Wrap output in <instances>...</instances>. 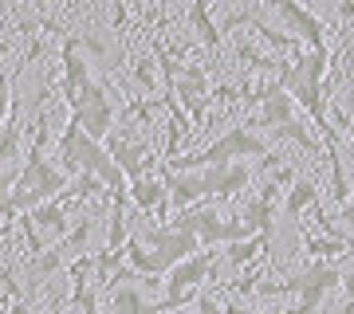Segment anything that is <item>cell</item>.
<instances>
[{
    "instance_id": "cell-17",
    "label": "cell",
    "mask_w": 354,
    "mask_h": 314,
    "mask_svg": "<svg viewBox=\"0 0 354 314\" xmlns=\"http://www.w3.org/2000/svg\"><path fill=\"white\" fill-rule=\"evenodd\" d=\"M299 244H304V251L311 255V259H335V255H346V251H351V244H346V239L319 236V232H311V228H304V232H299Z\"/></svg>"
},
{
    "instance_id": "cell-5",
    "label": "cell",
    "mask_w": 354,
    "mask_h": 314,
    "mask_svg": "<svg viewBox=\"0 0 354 314\" xmlns=\"http://www.w3.org/2000/svg\"><path fill=\"white\" fill-rule=\"evenodd\" d=\"M272 146L264 138H256L248 126H232L228 134L205 146L201 153H189V157H169L165 169H205V165H228V161H241V157H268Z\"/></svg>"
},
{
    "instance_id": "cell-10",
    "label": "cell",
    "mask_w": 354,
    "mask_h": 314,
    "mask_svg": "<svg viewBox=\"0 0 354 314\" xmlns=\"http://www.w3.org/2000/svg\"><path fill=\"white\" fill-rule=\"evenodd\" d=\"M291 118H295V99L283 90V83H279V75H276L272 83H268V90H264V102L256 106V114L244 126H264V130H276V126L291 122Z\"/></svg>"
},
{
    "instance_id": "cell-12",
    "label": "cell",
    "mask_w": 354,
    "mask_h": 314,
    "mask_svg": "<svg viewBox=\"0 0 354 314\" xmlns=\"http://www.w3.org/2000/svg\"><path fill=\"white\" fill-rule=\"evenodd\" d=\"M130 201H134V208H142V213L165 216L169 213V188H165L162 177H134V181H130Z\"/></svg>"
},
{
    "instance_id": "cell-8",
    "label": "cell",
    "mask_w": 354,
    "mask_h": 314,
    "mask_svg": "<svg viewBox=\"0 0 354 314\" xmlns=\"http://www.w3.org/2000/svg\"><path fill=\"white\" fill-rule=\"evenodd\" d=\"M295 283H299V291H295V306L283 311V314H315V306L327 299V291L342 287V271L330 264V259H315L307 271L295 275Z\"/></svg>"
},
{
    "instance_id": "cell-22",
    "label": "cell",
    "mask_w": 354,
    "mask_h": 314,
    "mask_svg": "<svg viewBox=\"0 0 354 314\" xmlns=\"http://www.w3.org/2000/svg\"><path fill=\"white\" fill-rule=\"evenodd\" d=\"M272 134H276V138H283V141H295V146H299V150H307V153H319V141L307 134V126L299 122V118H291V122L276 126Z\"/></svg>"
},
{
    "instance_id": "cell-36",
    "label": "cell",
    "mask_w": 354,
    "mask_h": 314,
    "mask_svg": "<svg viewBox=\"0 0 354 314\" xmlns=\"http://www.w3.org/2000/svg\"><path fill=\"white\" fill-rule=\"evenodd\" d=\"M12 314H32V311H28V306H24V302H20V299H16V302H12Z\"/></svg>"
},
{
    "instance_id": "cell-34",
    "label": "cell",
    "mask_w": 354,
    "mask_h": 314,
    "mask_svg": "<svg viewBox=\"0 0 354 314\" xmlns=\"http://www.w3.org/2000/svg\"><path fill=\"white\" fill-rule=\"evenodd\" d=\"M225 314H264V311H252V306H236V302H228Z\"/></svg>"
},
{
    "instance_id": "cell-18",
    "label": "cell",
    "mask_w": 354,
    "mask_h": 314,
    "mask_svg": "<svg viewBox=\"0 0 354 314\" xmlns=\"http://www.w3.org/2000/svg\"><path fill=\"white\" fill-rule=\"evenodd\" d=\"M311 204H319V185L311 181V177H299L295 185L288 188V201H283V213L291 216V220H299V216L311 208Z\"/></svg>"
},
{
    "instance_id": "cell-27",
    "label": "cell",
    "mask_w": 354,
    "mask_h": 314,
    "mask_svg": "<svg viewBox=\"0 0 354 314\" xmlns=\"http://www.w3.org/2000/svg\"><path fill=\"white\" fill-rule=\"evenodd\" d=\"M134 79L142 83V90H150V95H158V79H153V67L146 59L134 63Z\"/></svg>"
},
{
    "instance_id": "cell-28",
    "label": "cell",
    "mask_w": 354,
    "mask_h": 314,
    "mask_svg": "<svg viewBox=\"0 0 354 314\" xmlns=\"http://www.w3.org/2000/svg\"><path fill=\"white\" fill-rule=\"evenodd\" d=\"M295 181H299V177H295V169H291V165H276V169H272V185L288 188V185H295Z\"/></svg>"
},
{
    "instance_id": "cell-9",
    "label": "cell",
    "mask_w": 354,
    "mask_h": 314,
    "mask_svg": "<svg viewBox=\"0 0 354 314\" xmlns=\"http://www.w3.org/2000/svg\"><path fill=\"white\" fill-rule=\"evenodd\" d=\"M272 4H276V12L283 16V24L291 28V36L299 43H307L311 51H327V28H323L319 16H311L299 0H272Z\"/></svg>"
},
{
    "instance_id": "cell-26",
    "label": "cell",
    "mask_w": 354,
    "mask_h": 314,
    "mask_svg": "<svg viewBox=\"0 0 354 314\" xmlns=\"http://www.w3.org/2000/svg\"><path fill=\"white\" fill-rule=\"evenodd\" d=\"M12 83H16V75H4V71H0V126H4V118H12V110H16Z\"/></svg>"
},
{
    "instance_id": "cell-31",
    "label": "cell",
    "mask_w": 354,
    "mask_h": 314,
    "mask_svg": "<svg viewBox=\"0 0 354 314\" xmlns=\"http://www.w3.org/2000/svg\"><path fill=\"white\" fill-rule=\"evenodd\" d=\"M122 4H127V8H130V12H134V16H153L150 0H122Z\"/></svg>"
},
{
    "instance_id": "cell-16",
    "label": "cell",
    "mask_w": 354,
    "mask_h": 314,
    "mask_svg": "<svg viewBox=\"0 0 354 314\" xmlns=\"http://www.w3.org/2000/svg\"><path fill=\"white\" fill-rule=\"evenodd\" d=\"M244 28H252V36H256V39H264L268 48L291 51V59H299V55H304V51H299V39L288 36V32H279V28H272V24H264L260 16H248V24H244Z\"/></svg>"
},
{
    "instance_id": "cell-35",
    "label": "cell",
    "mask_w": 354,
    "mask_h": 314,
    "mask_svg": "<svg viewBox=\"0 0 354 314\" xmlns=\"http://www.w3.org/2000/svg\"><path fill=\"white\" fill-rule=\"evenodd\" d=\"M8 51H12V39H0V63L8 59Z\"/></svg>"
},
{
    "instance_id": "cell-2",
    "label": "cell",
    "mask_w": 354,
    "mask_h": 314,
    "mask_svg": "<svg viewBox=\"0 0 354 314\" xmlns=\"http://www.w3.org/2000/svg\"><path fill=\"white\" fill-rule=\"evenodd\" d=\"M162 181L169 188V208H189L205 197H225V201L236 197L252 181V169L244 161L205 165V169H165Z\"/></svg>"
},
{
    "instance_id": "cell-32",
    "label": "cell",
    "mask_w": 354,
    "mask_h": 314,
    "mask_svg": "<svg viewBox=\"0 0 354 314\" xmlns=\"http://www.w3.org/2000/svg\"><path fill=\"white\" fill-rule=\"evenodd\" d=\"M12 185H16V177L8 173V169H0V204L8 201V188H12Z\"/></svg>"
},
{
    "instance_id": "cell-25",
    "label": "cell",
    "mask_w": 354,
    "mask_h": 314,
    "mask_svg": "<svg viewBox=\"0 0 354 314\" xmlns=\"http://www.w3.org/2000/svg\"><path fill=\"white\" fill-rule=\"evenodd\" d=\"M16 224H20V232H24V239H28V251H44V232L36 228V220H32V213H20L16 216Z\"/></svg>"
},
{
    "instance_id": "cell-23",
    "label": "cell",
    "mask_w": 354,
    "mask_h": 314,
    "mask_svg": "<svg viewBox=\"0 0 354 314\" xmlns=\"http://www.w3.org/2000/svg\"><path fill=\"white\" fill-rule=\"evenodd\" d=\"M16 153H20V114L12 110L8 126H0V161H8Z\"/></svg>"
},
{
    "instance_id": "cell-30",
    "label": "cell",
    "mask_w": 354,
    "mask_h": 314,
    "mask_svg": "<svg viewBox=\"0 0 354 314\" xmlns=\"http://www.w3.org/2000/svg\"><path fill=\"white\" fill-rule=\"evenodd\" d=\"M127 12H130L127 4H122V0H114V4H111V24L122 28V24H127Z\"/></svg>"
},
{
    "instance_id": "cell-33",
    "label": "cell",
    "mask_w": 354,
    "mask_h": 314,
    "mask_svg": "<svg viewBox=\"0 0 354 314\" xmlns=\"http://www.w3.org/2000/svg\"><path fill=\"white\" fill-rule=\"evenodd\" d=\"M339 20H354V0H342L339 4Z\"/></svg>"
},
{
    "instance_id": "cell-24",
    "label": "cell",
    "mask_w": 354,
    "mask_h": 314,
    "mask_svg": "<svg viewBox=\"0 0 354 314\" xmlns=\"http://www.w3.org/2000/svg\"><path fill=\"white\" fill-rule=\"evenodd\" d=\"M59 267H67L64 251L51 248V251H44V255H36V259H32V279H48V275H55Z\"/></svg>"
},
{
    "instance_id": "cell-4",
    "label": "cell",
    "mask_w": 354,
    "mask_h": 314,
    "mask_svg": "<svg viewBox=\"0 0 354 314\" xmlns=\"http://www.w3.org/2000/svg\"><path fill=\"white\" fill-rule=\"evenodd\" d=\"M153 59H158V67H162V75H165V90L177 99L181 110L189 114V122L201 130L205 126V102H209V75H205V67L169 59L162 43H153Z\"/></svg>"
},
{
    "instance_id": "cell-20",
    "label": "cell",
    "mask_w": 354,
    "mask_h": 314,
    "mask_svg": "<svg viewBox=\"0 0 354 314\" xmlns=\"http://www.w3.org/2000/svg\"><path fill=\"white\" fill-rule=\"evenodd\" d=\"M232 51H236V59L241 63H248V67H252V71H260V75H279V67H283V63L279 59H272V55H264V51H256L252 43H248V39H232Z\"/></svg>"
},
{
    "instance_id": "cell-1",
    "label": "cell",
    "mask_w": 354,
    "mask_h": 314,
    "mask_svg": "<svg viewBox=\"0 0 354 314\" xmlns=\"http://www.w3.org/2000/svg\"><path fill=\"white\" fill-rule=\"evenodd\" d=\"M44 146H48V118L39 114L36 134H32V153L24 157L20 173H16V185H12V193H8V201L0 204V216L32 213V208L55 201V197H64L67 188H71V177H67L64 169H55V165L44 157Z\"/></svg>"
},
{
    "instance_id": "cell-6",
    "label": "cell",
    "mask_w": 354,
    "mask_h": 314,
    "mask_svg": "<svg viewBox=\"0 0 354 314\" xmlns=\"http://www.w3.org/2000/svg\"><path fill=\"white\" fill-rule=\"evenodd\" d=\"M216 275V251L213 248H201L193 251L189 259H181L174 271H165V299L158 302L165 311H181V306H193L197 295H201V283Z\"/></svg>"
},
{
    "instance_id": "cell-29",
    "label": "cell",
    "mask_w": 354,
    "mask_h": 314,
    "mask_svg": "<svg viewBox=\"0 0 354 314\" xmlns=\"http://www.w3.org/2000/svg\"><path fill=\"white\" fill-rule=\"evenodd\" d=\"M339 220L346 224V236L354 239V193H351V201L342 204V213H339Z\"/></svg>"
},
{
    "instance_id": "cell-7",
    "label": "cell",
    "mask_w": 354,
    "mask_h": 314,
    "mask_svg": "<svg viewBox=\"0 0 354 314\" xmlns=\"http://www.w3.org/2000/svg\"><path fill=\"white\" fill-rule=\"evenodd\" d=\"M79 48H83V36H64V99H67V110H79V106H87V102L111 95L99 79L91 75V63L79 55Z\"/></svg>"
},
{
    "instance_id": "cell-3",
    "label": "cell",
    "mask_w": 354,
    "mask_h": 314,
    "mask_svg": "<svg viewBox=\"0 0 354 314\" xmlns=\"http://www.w3.org/2000/svg\"><path fill=\"white\" fill-rule=\"evenodd\" d=\"M330 51H304L299 59H291L279 67V83L291 99L307 110V118L319 126V130H330L327 118V90H323V75H327Z\"/></svg>"
},
{
    "instance_id": "cell-19",
    "label": "cell",
    "mask_w": 354,
    "mask_h": 314,
    "mask_svg": "<svg viewBox=\"0 0 354 314\" xmlns=\"http://www.w3.org/2000/svg\"><path fill=\"white\" fill-rule=\"evenodd\" d=\"M268 244H272V239L260 236V232H256V236H248V239H232V244H228V251H225V264L236 271V267L252 264L260 251H268Z\"/></svg>"
},
{
    "instance_id": "cell-13",
    "label": "cell",
    "mask_w": 354,
    "mask_h": 314,
    "mask_svg": "<svg viewBox=\"0 0 354 314\" xmlns=\"http://www.w3.org/2000/svg\"><path fill=\"white\" fill-rule=\"evenodd\" d=\"M67 201L71 197H55V201L39 204V208H32V220H36V228L44 232V239L48 236H67V228H71V220H67Z\"/></svg>"
},
{
    "instance_id": "cell-14",
    "label": "cell",
    "mask_w": 354,
    "mask_h": 314,
    "mask_svg": "<svg viewBox=\"0 0 354 314\" xmlns=\"http://www.w3.org/2000/svg\"><path fill=\"white\" fill-rule=\"evenodd\" d=\"M106 295H111V314H162L158 302H146V295L138 291V283H122V287L106 291Z\"/></svg>"
},
{
    "instance_id": "cell-15",
    "label": "cell",
    "mask_w": 354,
    "mask_h": 314,
    "mask_svg": "<svg viewBox=\"0 0 354 314\" xmlns=\"http://www.w3.org/2000/svg\"><path fill=\"white\" fill-rule=\"evenodd\" d=\"M189 24L209 51H221V24L209 16V0H189Z\"/></svg>"
},
{
    "instance_id": "cell-21",
    "label": "cell",
    "mask_w": 354,
    "mask_h": 314,
    "mask_svg": "<svg viewBox=\"0 0 354 314\" xmlns=\"http://www.w3.org/2000/svg\"><path fill=\"white\" fill-rule=\"evenodd\" d=\"M91 228H95V220L91 216H83L75 224V232L71 236L59 239V251H64V259L71 264V259H79V255H87V239H91Z\"/></svg>"
},
{
    "instance_id": "cell-11",
    "label": "cell",
    "mask_w": 354,
    "mask_h": 314,
    "mask_svg": "<svg viewBox=\"0 0 354 314\" xmlns=\"http://www.w3.org/2000/svg\"><path fill=\"white\" fill-rule=\"evenodd\" d=\"M276 201H279V185L268 181V185L260 188V197H256L241 216L244 224H248V232H260V236L272 239V228H276V220H272V216H276Z\"/></svg>"
},
{
    "instance_id": "cell-37",
    "label": "cell",
    "mask_w": 354,
    "mask_h": 314,
    "mask_svg": "<svg viewBox=\"0 0 354 314\" xmlns=\"http://www.w3.org/2000/svg\"><path fill=\"white\" fill-rule=\"evenodd\" d=\"M256 4H260V0H256Z\"/></svg>"
}]
</instances>
